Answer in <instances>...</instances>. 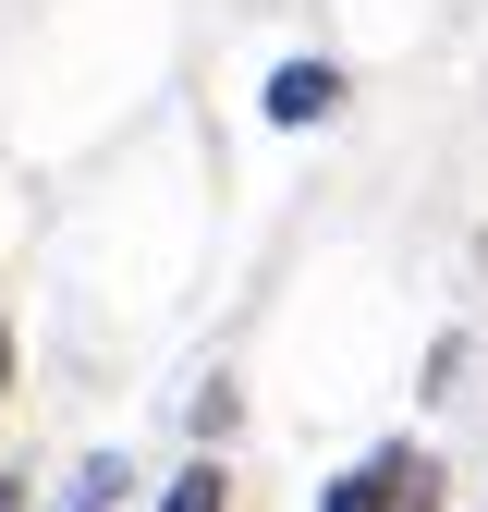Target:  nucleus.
Listing matches in <instances>:
<instances>
[{"instance_id": "2", "label": "nucleus", "mask_w": 488, "mask_h": 512, "mask_svg": "<svg viewBox=\"0 0 488 512\" xmlns=\"http://www.w3.org/2000/svg\"><path fill=\"white\" fill-rule=\"evenodd\" d=\"M342 98H354V86H342V61H281V74L257 86V110L281 122V135H318V122H342Z\"/></svg>"}, {"instance_id": "4", "label": "nucleus", "mask_w": 488, "mask_h": 512, "mask_svg": "<svg viewBox=\"0 0 488 512\" xmlns=\"http://www.w3.org/2000/svg\"><path fill=\"white\" fill-rule=\"evenodd\" d=\"M159 512H232V476H220V464L196 452V464H183V476L159 488Z\"/></svg>"}, {"instance_id": "6", "label": "nucleus", "mask_w": 488, "mask_h": 512, "mask_svg": "<svg viewBox=\"0 0 488 512\" xmlns=\"http://www.w3.org/2000/svg\"><path fill=\"white\" fill-rule=\"evenodd\" d=\"M0 391H13V330H0Z\"/></svg>"}, {"instance_id": "3", "label": "nucleus", "mask_w": 488, "mask_h": 512, "mask_svg": "<svg viewBox=\"0 0 488 512\" xmlns=\"http://www.w3.org/2000/svg\"><path fill=\"white\" fill-rule=\"evenodd\" d=\"M122 488H135V464H122V452H86L74 476H61V500H49V512H122Z\"/></svg>"}, {"instance_id": "1", "label": "nucleus", "mask_w": 488, "mask_h": 512, "mask_svg": "<svg viewBox=\"0 0 488 512\" xmlns=\"http://www.w3.org/2000/svg\"><path fill=\"white\" fill-rule=\"evenodd\" d=\"M427 476H440V464H427L415 452V439H379V452H366V464H342L330 488H318V512H403Z\"/></svg>"}, {"instance_id": "5", "label": "nucleus", "mask_w": 488, "mask_h": 512, "mask_svg": "<svg viewBox=\"0 0 488 512\" xmlns=\"http://www.w3.org/2000/svg\"><path fill=\"white\" fill-rule=\"evenodd\" d=\"M0 512H25V476H0Z\"/></svg>"}]
</instances>
